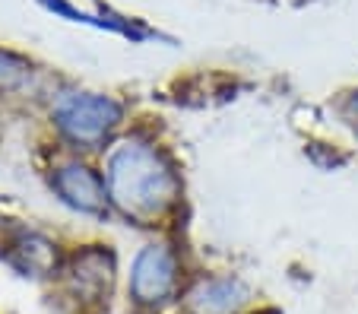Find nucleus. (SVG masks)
Segmentation results:
<instances>
[{"label":"nucleus","mask_w":358,"mask_h":314,"mask_svg":"<svg viewBox=\"0 0 358 314\" xmlns=\"http://www.w3.org/2000/svg\"><path fill=\"white\" fill-rule=\"evenodd\" d=\"M29 76V64L0 51V89H13Z\"/></svg>","instance_id":"obj_7"},{"label":"nucleus","mask_w":358,"mask_h":314,"mask_svg":"<svg viewBox=\"0 0 358 314\" xmlns=\"http://www.w3.org/2000/svg\"><path fill=\"white\" fill-rule=\"evenodd\" d=\"M244 301V286L235 280H203L187 292V308L194 314H231Z\"/></svg>","instance_id":"obj_6"},{"label":"nucleus","mask_w":358,"mask_h":314,"mask_svg":"<svg viewBox=\"0 0 358 314\" xmlns=\"http://www.w3.org/2000/svg\"><path fill=\"white\" fill-rule=\"evenodd\" d=\"M171 289H175V257H171L169 248L149 245L134 264L130 292L140 305H156Z\"/></svg>","instance_id":"obj_3"},{"label":"nucleus","mask_w":358,"mask_h":314,"mask_svg":"<svg viewBox=\"0 0 358 314\" xmlns=\"http://www.w3.org/2000/svg\"><path fill=\"white\" fill-rule=\"evenodd\" d=\"M55 121L73 143L95 146L117 127L121 105L105 96H67L57 102Z\"/></svg>","instance_id":"obj_2"},{"label":"nucleus","mask_w":358,"mask_h":314,"mask_svg":"<svg viewBox=\"0 0 358 314\" xmlns=\"http://www.w3.org/2000/svg\"><path fill=\"white\" fill-rule=\"evenodd\" d=\"M111 280H115V264H111V254L105 251H83L80 257H73L70 266V286L76 295H83L86 301L101 299L108 292Z\"/></svg>","instance_id":"obj_5"},{"label":"nucleus","mask_w":358,"mask_h":314,"mask_svg":"<svg viewBox=\"0 0 358 314\" xmlns=\"http://www.w3.org/2000/svg\"><path fill=\"white\" fill-rule=\"evenodd\" d=\"M55 187L70 206L76 210H86V213H101L105 204H108V194H105V185L99 181L95 171H89L86 165H64L57 169L55 175Z\"/></svg>","instance_id":"obj_4"},{"label":"nucleus","mask_w":358,"mask_h":314,"mask_svg":"<svg viewBox=\"0 0 358 314\" xmlns=\"http://www.w3.org/2000/svg\"><path fill=\"white\" fill-rule=\"evenodd\" d=\"M108 197L127 216L152 219L175 204L178 178L159 150L130 140L108 159Z\"/></svg>","instance_id":"obj_1"}]
</instances>
